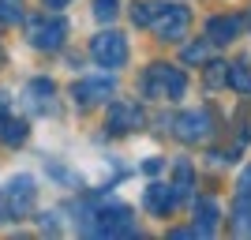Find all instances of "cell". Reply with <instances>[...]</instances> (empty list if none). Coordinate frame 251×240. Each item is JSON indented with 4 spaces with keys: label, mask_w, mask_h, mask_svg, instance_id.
<instances>
[{
    "label": "cell",
    "mask_w": 251,
    "mask_h": 240,
    "mask_svg": "<svg viewBox=\"0 0 251 240\" xmlns=\"http://www.w3.org/2000/svg\"><path fill=\"white\" fill-rule=\"evenodd\" d=\"M184 75L180 68H169V64H150L147 75H143V94L147 98H169V102H176L184 98Z\"/></svg>",
    "instance_id": "cell-1"
},
{
    "label": "cell",
    "mask_w": 251,
    "mask_h": 240,
    "mask_svg": "<svg viewBox=\"0 0 251 240\" xmlns=\"http://www.w3.org/2000/svg\"><path fill=\"white\" fill-rule=\"evenodd\" d=\"M26 38H30L34 49H45V53H56L64 45V38H68V23L56 15V11H49V15H34L30 23H26Z\"/></svg>",
    "instance_id": "cell-2"
},
{
    "label": "cell",
    "mask_w": 251,
    "mask_h": 240,
    "mask_svg": "<svg viewBox=\"0 0 251 240\" xmlns=\"http://www.w3.org/2000/svg\"><path fill=\"white\" fill-rule=\"evenodd\" d=\"M34 199H38V184H34L30 173H19V177L8 180V188H4V207H8L11 218H26L34 210Z\"/></svg>",
    "instance_id": "cell-3"
},
{
    "label": "cell",
    "mask_w": 251,
    "mask_h": 240,
    "mask_svg": "<svg viewBox=\"0 0 251 240\" xmlns=\"http://www.w3.org/2000/svg\"><path fill=\"white\" fill-rule=\"evenodd\" d=\"M90 56H94V64H101V68H124L127 60V38L116 30H101L90 42Z\"/></svg>",
    "instance_id": "cell-4"
},
{
    "label": "cell",
    "mask_w": 251,
    "mask_h": 240,
    "mask_svg": "<svg viewBox=\"0 0 251 240\" xmlns=\"http://www.w3.org/2000/svg\"><path fill=\"white\" fill-rule=\"evenodd\" d=\"M176 135L184 139V143H202V139L214 135V116H210L206 105H199V109H188V113L176 120Z\"/></svg>",
    "instance_id": "cell-5"
},
{
    "label": "cell",
    "mask_w": 251,
    "mask_h": 240,
    "mask_svg": "<svg viewBox=\"0 0 251 240\" xmlns=\"http://www.w3.org/2000/svg\"><path fill=\"white\" fill-rule=\"evenodd\" d=\"M188 8H180V4H161V11H157L154 19V30L165 38V42H180L184 38V30H188Z\"/></svg>",
    "instance_id": "cell-6"
},
{
    "label": "cell",
    "mask_w": 251,
    "mask_h": 240,
    "mask_svg": "<svg viewBox=\"0 0 251 240\" xmlns=\"http://www.w3.org/2000/svg\"><path fill=\"white\" fill-rule=\"evenodd\" d=\"M113 90H116V79H113V75H94V79L75 83V86H72V98H75L79 105H101Z\"/></svg>",
    "instance_id": "cell-7"
},
{
    "label": "cell",
    "mask_w": 251,
    "mask_h": 240,
    "mask_svg": "<svg viewBox=\"0 0 251 240\" xmlns=\"http://www.w3.org/2000/svg\"><path fill=\"white\" fill-rule=\"evenodd\" d=\"M143 128V109L135 102H113L109 105V132L124 135V132H135Z\"/></svg>",
    "instance_id": "cell-8"
},
{
    "label": "cell",
    "mask_w": 251,
    "mask_h": 240,
    "mask_svg": "<svg viewBox=\"0 0 251 240\" xmlns=\"http://www.w3.org/2000/svg\"><path fill=\"white\" fill-rule=\"evenodd\" d=\"M52 94H56V86L49 79H30L26 90H23V98H26V105L34 113H52Z\"/></svg>",
    "instance_id": "cell-9"
},
{
    "label": "cell",
    "mask_w": 251,
    "mask_h": 240,
    "mask_svg": "<svg viewBox=\"0 0 251 240\" xmlns=\"http://www.w3.org/2000/svg\"><path fill=\"white\" fill-rule=\"evenodd\" d=\"M176 199H180V191L173 188V184H150L147 188V210H154V214H169V210L176 207Z\"/></svg>",
    "instance_id": "cell-10"
},
{
    "label": "cell",
    "mask_w": 251,
    "mask_h": 240,
    "mask_svg": "<svg viewBox=\"0 0 251 240\" xmlns=\"http://www.w3.org/2000/svg\"><path fill=\"white\" fill-rule=\"evenodd\" d=\"M240 34V19L236 15H218V19H210L206 23V38L214 45H225V42H232Z\"/></svg>",
    "instance_id": "cell-11"
},
{
    "label": "cell",
    "mask_w": 251,
    "mask_h": 240,
    "mask_svg": "<svg viewBox=\"0 0 251 240\" xmlns=\"http://www.w3.org/2000/svg\"><path fill=\"white\" fill-rule=\"evenodd\" d=\"M195 218H199V225H195V233H202V237H210V233L218 229V218H221V210L214 199H199L195 203Z\"/></svg>",
    "instance_id": "cell-12"
},
{
    "label": "cell",
    "mask_w": 251,
    "mask_h": 240,
    "mask_svg": "<svg viewBox=\"0 0 251 240\" xmlns=\"http://www.w3.org/2000/svg\"><path fill=\"white\" fill-rule=\"evenodd\" d=\"M26 120H15V116H8V113H0V143H8V146H19V143H26Z\"/></svg>",
    "instance_id": "cell-13"
},
{
    "label": "cell",
    "mask_w": 251,
    "mask_h": 240,
    "mask_svg": "<svg viewBox=\"0 0 251 240\" xmlns=\"http://www.w3.org/2000/svg\"><path fill=\"white\" fill-rule=\"evenodd\" d=\"M232 233L236 237H251V199L240 195V203H236V214H232Z\"/></svg>",
    "instance_id": "cell-14"
},
{
    "label": "cell",
    "mask_w": 251,
    "mask_h": 240,
    "mask_svg": "<svg viewBox=\"0 0 251 240\" xmlns=\"http://www.w3.org/2000/svg\"><path fill=\"white\" fill-rule=\"evenodd\" d=\"M157 11H161V4H150V0H139V4H131V23H135V27H154Z\"/></svg>",
    "instance_id": "cell-15"
},
{
    "label": "cell",
    "mask_w": 251,
    "mask_h": 240,
    "mask_svg": "<svg viewBox=\"0 0 251 240\" xmlns=\"http://www.w3.org/2000/svg\"><path fill=\"white\" fill-rule=\"evenodd\" d=\"M229 86H236L240 94H251V72L244 64H232L229 68Z\"/></svg>",
    "instance_id": "cell-16"
},
{
    "label": "cell",
    "mask_w": 251,
    "mask_h": 240,
    "mask_svg": "<svg viewBox=\"0 0 251 240\" xmlns=\"http://www.w3.org/2000/svg\"><path fill=\"white\" fill-rule=\"evenodd\" d=\"M173 188H176L180 195H188V191H191V161H188V158H180V161H176V184H173Z\"/></svg>",
    "instance_id": "cell-17"
},
{
    "label": "cell",
    "mask_w": 251,
    "mask_h": 240,
    "mask_svg": "<svg viewBox=\"0 0 251 240\" xmlns=\"http://www.w3.org/2000/svg\"><path fill=\"white\" fill-rule=\"evenodd\" d=\"M19 19H23L19 0H0V23H19Z\"/></svg>",
    "instance_id": "cell-18"
},
{
    "label": "cell",
    "mask_w": 251,
    "mask_h": 240,
    "mask_svg": "<svg viewBox=\"0 0 251 240\" xmlns=\"http://www.w3.org/2000/svg\"><path fill=\"white\" fill-rule=\"evenodd\" d=\"M94 15L101 23H113L116 19V0H94Z\"/></svg>",
    "instance_id": "cell-19"
},
{
    "label": "cell",
    "mask_w": 251,
    "mask_h": 240,
    "mask_svg": "<svg viewBox=\"0 0 251 240\" xmlns=\"http://www.w3.org/2000/svg\"><path fill=\"white\" fill-rule=\"evenodd\" d=\"M206 83H210V86H221V83H229V68H225V64H210V72H206Z\"/></svg>",
    "instance_id": "cell-20"
},
{
    "label": "cell",
    "mask_w": 251,
    "mask_h": 240,
    "mask_svg": "<svg viewBox=\"0 0 251 240\" xmlns=\"http://www.w3.org/2000/svg\"><path fill=\"white\" fill-rule=\"evenodd\" d=\"M236 188H240V195H248V199H251V165L244 169V177H240V184H236Z\"/></svg>",
    "instance_id": "cell-21"
},
{
    "label": "cell",
    "mask_w": 251,
    "mask_h": 240,
    "mask_svg": "<svg viewBox=\"0 0 251 240\" xmlns=\"http://www.w3.org/2000/svg\"><path fill=\"white\" fill-rule=\"evenodd\" d=\"M202 56H206L202 45H188V49H184V60H202Z\"/></svg>",
    "instance_id": "cell-22"
},
{
    "label": "cell",
    "mask_w": 251,
    "mask_h": 240,
    "mask_svg": "<svg viewBox=\"0 0 251 240\" xmlns=\"http://www.w3.org/2000/svg\"><path fill=\"white\" fill-rule=\"evenodd\" d=\"M42 4H45V8H49V11H60V8H68L72 0H42Z\"/></svg>",
    "instance_id": "cell-23"
},
{
    "label": "cell",
    "mask_w": 251,
    "mask_h": 240,
    "mask_svg": "<svg viewBox=\"0 0 251 240\" xmlns=\"http://www.w3.org/2000/svg\"><path fill=\"white\" fill-rule=\"evenodd\" d=\"M4 109H8V98H4V94H0V113H4Z\"/></svg>",
    "instance_id": "cell-24"
}]
</instances>
